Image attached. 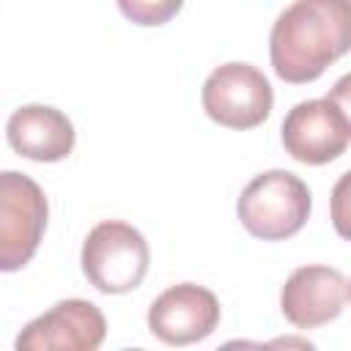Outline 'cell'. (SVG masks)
<instances>
[{
    "instance_id": "6da1fadb",
    "label": "cell",
    "mask_w": 351,
    "mask_h": 351,
    "mask_svg": "<svg viewBox=\"0 0 351 351\" xmlns=\"http://www.w3.org/2000/svg\"><path fill=\"white\" fill-rule=\"evenodd\" d=\"M351 52V0H293L271 25L269 58L280 80H318Z\"/></svg>"
},
{
    "instance_id": "7a4b0ae2",
    "label": "cell",
    "mask_w": 351,
    "mask_h": 351,
    "mask_svg": "<svg viewBox=\"0 0 351 351\" xmlns=\"http://www.w3.org/2000/svg\"><path fill=\"white\" fill-rule=\"evenodd\" d=\"M310 206V189L299 176L291 170H266L241 189L236 211L255 239L282 241L304 228Z\"/></svg>"
},
{
    "instance_id": "3957f363",
    "label": "cell",
    "mask_w": 351,
    "mask_h": 351,
    "mask_svg": "<svg viewBox=\"0 0 351 351\" xmlns=\"http://www.w3.org/2000/svg\"><path fill=\"white\" fill-rule=\"evenodd\" d=\"M148 244L143 233L121 219H104L82 241V274L101 293H129L148 271Z\"/></svg>"
},
{
    "instance_id": "277c9868",
    "label": "cell",
    "mask_w": 351,
    "mask_h": 351,
    "mask_svg": "<svg viewBox=\"0 0 351 351\" xmlns=\"http://www.w3.org/2000/svg\"><path fill=\"white\" fill-rule=\"evenodd\" d=\"M47 195L25 173H0V269H22L38 250L47 228Z\"/></svg>"
},
{
    "instance_id": "5b68a950",
    "label": "cell",
    "mask_w": 351,
    "mask_h": 351,
    "mask_svg": "<svg viewBox=\"0 0 351 351\" xmlns=\"http://www.w3.org/2000/svg\"><path fill=\"white\" fill-rule=\"evenodd\" d=\"M274 90L266 74L250 63H222L203 82L206 115L228 129H252L271 112Z\"/></svg>"
},
{
    "instance_id": "8992f818",
    "label": "cell",
    "mask_w": 351,
    "mask_h": 351,
    "mask_svg": "<svg viewBox=\"0 0 351 351\" xmlns=\"http://www.w3.org/2000/svg\"><path fill=\"white\" fill-rule=\"evenodd\" d=\"M107 321L88 299H63L33 318L16 337L19 351H96L104 343Z\"/></svg>"
},
{
    "instance_id": "52a82bcc",
    "label": "cell",
    "mask_w": 351,
    "mask_h": 351,
    "mask_svg": "<svg viewBox=\"0 0 351 351\" xmlns=\"http://www.w3.org/2000/svg\"><path fill=\"white\" fill-rule=\"evenodd\" d=\"M351 129L329 99H307L288 110L282 145L302 165H326L346 154Z\"/></svg>"
},
{
    "instance_id": "ba28073f",
    "label": "cell",
    "mask_w": 351,
    "mask_h": 351,
    "mask_svg": "<svg viewBox=\"0 0 351 351\" xmlns=\"http://www.w3.org/2000/svg\"><path fill=\"white\" fill-rule=\"evenodd\" d=\"M219 324L217 296L195 282H178L162 291L148 307V329L167 346H192L206 340Z\"/></svg>"
},
{
    "instance_id": "9c48e42d",
    "label": "cell",
    "mask_w": 351,
    "mask_h": 351,
    "mask_svg": "<svg viewBox=\"0 0 351 351\" xmlns=\"http://www.w3.org/2000/svg\"><path fill=\"white\" fill-rule=\"evenodd\" d=\"M348 302V280L332 266H299L280 291L282 315L296 329L335 321Z\"/></svg>"
},
{
    "instance_id": "30bf717a",
    "label": "cell",
    "mask_w": 351,
    "mask_h": 351,
    "mask_svg": "<svg viewBox=\"0 0 351 351\" xmlns=\"http://www.w3.org/2000/svg\"><path fill=\"white\" fill-rule=\"evenodd\" d=\"M8 145L33 162H60L74 148V126L49 104H22L5 123Z\"/></svg>"
},
{
    "instance_id": "8fae6325",
    "label": "cell",
    "mask_w": 351,
    "mask_h": 351,
    "mask_svg": "<svg viewBox=\"0 0 351 351\" xmlns=\"http://www.w3.org/2000/svg\"><path fill=\"white\" fill-rule=\"evenodd\" d=\"M115 3L129 22L143 25V27L170 22L184 5V0H115Z\"/></svg>"
},
{
    "instance_id": "7c38bea8",
    "label": "cell",
    "mask_w": 351,
    "mask_h": 351,
    "mask_svg": "<svg viewBox=\"0 0 351 351\" xmlns=\"http://www.w3.org/2000/svg\"><path fill=\"white\" fill-rule=\"evenodd\" d=\"M329 211H332V225H335L337 236L351 241V170H346L335 181L332 197H329Z\"/></svg>"
},
{
    "instance_id": "4fadbf2b",
    "label": "cell",
    "mask_w": 351,
    "mask_h": 351,
    "mask_svg": "<svg viewBox=\"0 0 351 351\" xmlns=\"http://www.w3.org/2000/svg\"><path fill=\"white\" fill-rule=\"evenodd\" d=\"M326 99L343 112V118H346V123H348V129H351V71L343 74V77L332 85V90L326 93Z\"/></svg>"
},
{
    "instance_id": "5bb4252c",
    "label": "cell",
    "mask_w": 351,
    "mask_h": 351,
    "mask_svg": "<svg viewBox=\"0 0 351 351\" xmlns=\"http://www.w3.org/2000/svg\"><path fill=\"white\" fill-rule=\"evenodd\" d=\"M348 299H351V282H348Z\"/></svg>"
}]
</instances>
